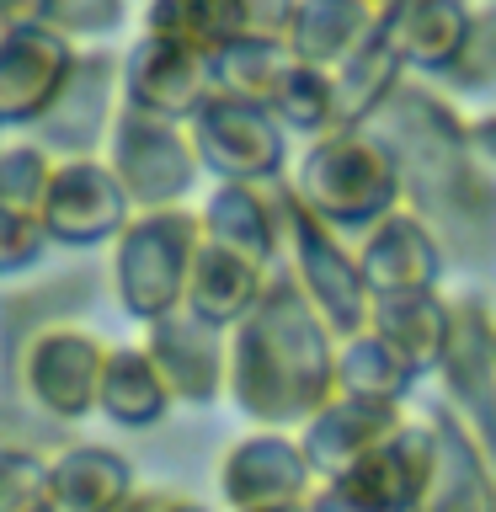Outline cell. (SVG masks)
<instances>
[{
  "mask_svg": "<svg viewBox=\"0 0 496 512\" xmlns=\"http://www.w3.org/2000/svg\"><path fill=\"white\" fill-rule=\"evenodd\" d=\"M363 128L390 144L411 214L438 235L443 256L459 267H486L496 256V171L480 166L470 123H459L432 86L400 80V91Z\"/></svg>",
  "mask_w": 496,
  "mask_h": 512,
  "instance_id": "obj_1",
  "label": "cell"
},
{
  "mask_svg": "<svg viewBox=\"0 0 496 512\" xmlns=\"http://www.w3.org/2000/svg\"><path fill=\"white\" fill-rule=\"evenodd\" d=\"M336 331L304 299L294 272H272L267 294L230 336V395L262 427L310 422L336 395Z\"/></svg>",
  "mask_w": 496,
  "mask_h": 512,
  "instance_id": "obj_2",
  "label": "cell"
},
{
  "mask_svg": "<svg viewBox=\"0 0 496 512\" xmlns=\"http://www.w3.org/2000/svg\"><path fill=\"white\" fill-rule=\"evenodd\" d=\"M288 187L347 246L390 214H400V198H406L390 144L374 128H336V134L315 139L310 155L299 160V171L288 176Z\"/></svg>",
  "mask_w": 496,
  "mask_h": 512,
  "instance_id": "obj_3",
  "label": "cell"
},
{
  "mask_svg": "<svg viewBox=\"0 0 496 512\" xmlns=\"http://www.w3.org/2000/svg\"><path fill=\"white\" fill-rule=\"evenodd\" d=\"M203 246V219L192 208L134 214L112 246V294L134 320H160L187 304V278Z\"/></svg>",
  "mask_w": 496,
  "mask_h": 512,
  "instance_id": "obj_4",
  "label": "cell"
},
{
  "mask_svg": "<svg viewBox=\"0 0 496 512\" xmlns=\"http://www.w3.org/2000/svg\"><path fill=\"white\" fill-rule=\"evenodd\" d=\"M283 256H288L294 283L304 288V299H310L320 310V320L336 331V342L368 331V320H374V294H368V283H363L358 251H352L342 235H331L326 224L294 198L288 176H283Z\"/></svg>",
  "mask_w": 496,
  "mask_h": 512,
  "instance_id": "obj_5",
  "label": "cell"
},
{
  "mask_svg": "<svg viewBox=\"0 0 496 512\" xmlns=\"http://www.w3.org/2000/svg\"><path fill=\"white\" fill-rule=\"evenodd\" d=\"M107 166L118 176V187L128 192L134 214L150 208H182V198L198 187V144H192L187 123H166L150 112L123 107L107 139Z\"/></svg>",
  "mask_w": 496,
  "mask_h": 512,
  "instance_id": "obj_6",
  "label": "cell"
},
{
  "mask_svg": "<svg viewBox=\"0 0 496 512\" xmlns=\"http://www.w3.org/2000/svg\"><path fill=\"white\" fill-rule=\"evenodd\" d=\"M107 358H112V347L102 336L80 331L70 320L32 331L27 342H16V384H22V400H32L54 422H75V416L102 406Z\"/></svg>",
  "mask_w": 496,
  "mask_h": 512,
  "instance_id": "obj_7",
  "label": "cell"
},
{
  "mask_svg": "<svg viewBox=\"0 0 496 512\" xmlns=\"http://www.w3.org/2000/svg\"><path fill=\"white\" fill-rule=\"evenodd\" d=\"M192 144H198L203 171H214L219 182H246V187H267L283 182V123L262 107L230 102V96H208L198 107V118L187 123Z\"/></svg>",
  "mask_w": 496,
  "mask_h": 512,
  "instance_id": "obj_8",
  "label": "cell"
},
{
  "mask_svg": "<svg viewBox=\"0 0 496 512\" xmlns=\"http://www.w3.org/2000/svg\"><path fill=\"white\" fill-rule=\"evenodd\" d=\"M123 96V59L102 54V48H86L75 59L64 91L54 96V107L43 112L38 123V144L59 160H96V150L112 139V123H118L123 107H112Z\"/></svg>",
  "mask_w": 496,
  "mask_h": 512,
  "instance_id": "obj_9",
  "label": "cell"
},
{
  "mask_svg": "<svg viewBox=\"0 0 496 512\" xmlns=\"http://www.w3.org/2000/svg\"><path fill=\"white\" fill-rule=\"evenodd\" d=\"M128 219H134V203H128L107 160H59L43 203V230L54 246H102V240H118L128 230Z\"/></svg>",
  "mask_w": 496,
  "mask_h": 512,
  "instance_id": "obj_10",
  "label": "cell"
},
{
  "mask_svg": "<svg viewBox=\"0 0 496 512\" xmlns=\"http://www.w3.org/2000/svg\"><path fill=\"white\" fill-rule=\"evenodd\" d=\"M432 464H438V438L432 427H400L390 432L379 448L352 464L342 480H331V496H342L347 507L358 512H416L422 502L427 480H432Z\"/></svg>",
  "mask_w": 496,
  "mask_h": 512,
  "instance_id": "obj_11",
  "label": "cell"
},
{
  "mask_svg": "<svg viewBox=\"0 0 496 512\" xmlns=\"http://www.w3.org/2000/svg\"><path fill=\"white\" fill-rule=\"evenodd\" d=\"M214 96V64L176 43L144 38L123 54V107L150 112L166 123H192L198 107Z\"/></svg>",
  "mask_w": 496,
  "mask_h": 512,
  "instance_id": "obj_12",
  "label": "cell"
},
{
  "mask_svg": "<svg viewBox=\"0 0 496 512\" xmlns=\"http://www.w3.org/2000/svg\"><path fill=\"white\" fill-rule=\"evenodd\" d=\"M224 502L235 512H272V507H304L315 496V470L304 448L283 432H256L235 443L219 470Z\"/></svg>",
  "mask_w": 496,
  "mask_h": 512,
  "instance_id": "obj_13",
  "label": "cell"
},
{
  "mask_svg": "<svg viewBox=\"0 0 496 512\" xmlns=\"http://www.w3.org/2000/svg\"><path fill=\"white\" fill-rule=\"evenodd\" d=\"M80 59L75 38H64L59 27H22L0 43V128L11 123H38L54 96L64 91Z\"/></svg>",
  "mask_w": 496,
  "mask_h": 512,
  "instance_id": "obj_14",
  "label": "cell"
},
{
  "mask_svg": "<svg viewBox=\"0 0 496 512\" xmlns=\"http://www.w3.org/2000/svg\"><path fill=\"white\" fill-rule=\"evenodd\" d=\"M411 416L400 400H368V395H331L326 406H320L310 422H304V459H310V470L320 486H331V480H342L352 464H358L368 448H379L390 432H400Z\"/></svg>",
  "mask_w": 496,
  "mask_h": 512,
  "instance_id": "obj_15",
  "label": "cell"
},
{
  "mask_svg": "<svg viewBox=\"0 0 496 512\" xmlns=\"http://www.w3.org/2000/svg\"><path fill=\"white\" fill-rule=\"evenodd\" d=\"M144 352L160 368L171 400H192V406H208L224 384H230V342L219 336V326H208L192 310H171L150 320V336H144Z\"/></svg>",
  "mask_w": 496,
  "mask_h": 512,
  "instance_id": "obj_16",
  "label": "cell"
},
{
  "mask_svg": "<svg viewBox=\"0 0 496 512\" xmlns=\"http://www.w3.org/2000/svg\"><path fill=\"white\" fill-rule=\"evenodd\" d=\"M358 267H363V283L374 299H395V294H438V278H443V246L438 235L427 230L416 214H390L384 224H374L358 246Z\"/></svg>",
  "mask_w": 496,
  "mask_h": 512,
  "instance_id": "obj_17",
  "label": "cell"
},
{
  "mask_svg": "<svg viewBox=\"0 0 496 512\" xmlns=\"http://www.w3.org/2000/svg\"><path fill=\"white\" fill-rule=\"evenodd\" d=\"M198 219H203L208 246L235 251L256 267H278V256H283V182H267V187L219 182Z\"/></svg>",
  "mask_w": 496,
  "mask_h": 512,
  "instance_id": "obj_18",
  "label": "cell"
},
{
  "mask_svg": "<svg viewBox=\"0 0 496 512\" xmlns=\"http://www.w3.org/2000/svg\"><path fill=\"white\" fill-rule=\"evenodd\" d=\"M470 22H475L470 0H395L379 16V32L395 43L406 70L443 80V70L459 59L464 38H470Z\"/></svg>",
  "mask_w": 496,
  "mask_h": 512,
  "instance_id": "obj_19",
  "label": "cell"
},
{
  "mask_svg": "<svg viewBox=\"0 0 496 512\" xmlns=\"http://www.w3.org/2000/svg\"><path fill=\"white\" fill-rule=\"evenodd\" d=\"M432 438H438V464L416 512H496V475L454 411H432Z\"/></svg>",
  "mask_w": 496,
  "mask_h": 512,
  "instance_id": "obj_20",
  "label": "cell"
},
{
  "mask_svg": "<svg viewBox=\"0 0 496 512\" xmlns=\"http://www.w3.org/2000/svg\"><path fill=\"white\" fill-rule=\"evenodd\" d=\"M134 496V464L102 443H75L48 459V502L59 512H123Z\"/></svg>",
  "mask_w": 496,
  "mask_h": 512,
  "instance_id": "obj_21",
  "label": "cell"
},
{
  "mask_svg": "<svg viewBox=\"0 0 496 512\" xmlns=\"http://www.w3.org/2000/svg\"><path fill=\"white\" fill-rule=\"evenodd\" d=\"M374 32L379 11H368L363 0H299L283 48L294 54V64H315V70L336 75L352 54H363Z\"/></svg>",
  "mask_w": 496,
  "mask_h": 512,
  "instance_id": "obj_22",
  "label": "cell"
},
{
  "mask_svg": "<svg viewBox=\"0 0 496 512\" xmlns=\"http://www.w3.org/2000/svg\"><path fill=\"white\" fill-rule=\"evenodd\" d=\"M368 331L395 352L411 374H432L448 358L454 342V304H443L438 294H395V299H374V320Z\"/></svg>",
  "mask_w": 496,
  "mask_h": 512,
  "instance_id": "obj_23",
  "label": "cell"
},
{
  "mask_svg": "<svg viewBox=\"0 0 496 512\" xmlns=\"http://www.w3.org/2000/svg\"><path fill=\"white\" fill-rule=\"evenodd\" d=\"M272 272L278 267H256L246 262V256H235V251H219V246H198V262H192V278H187V304L182 310H192L198 320H208V326H240L251 310H256V299L267 294V283H272Z\"/></svg>",
  "mask_w": 496,
  "mask_h": 512,
  "instance_id": "obj_24",
  "label": "cell"
},
{
  "mask_svg": "<svg viewBox=\"0 0 496 512\" xmlns=\"http://www.w3.org/2000/svg\"><path fill=\"white\" fill-rule=\"evenodd\" d=\"M144 32L160 43H176L198 59H219L230 43H240L235 0H150L144 6Z\"/></svg>",
  "mask_w": 496,
  "mask_h": 512,
  "instance_id": "obj_25",
  "label": "cell"
},
{
  "mask_svg": "<svg viewBox=\"0 0 496 512\" xmlns=\"http://www.w3.org/2000/svg\"><path fill=\"white\" fill-rule=\"evenodd\" d=\"M171 406V390L160 379V368L150 363L144 347H112L107 374H102V406L118 427H155Z\"/></svg>",
  "mask_w": 496,
  "mask_h": 512,
  "instance_id": "obj_26",
  "label": "cell"
},
{
  "mask_svg": "<svg viewBox=\"0 0 496 512\" xmlns=\"http://www.w3.org/2000/svg\"><path fill=\"white\" fill-rule=\"evenodd\" d=\"M208 64H214V96H230V102L272 112V102L283 91V75L294 70V54L283 43H267V38H240Z\"/></svg>",
  "mask_w": 496,
  "mask_h": 512,
  "instance_id": "obj_27",
  "label": "cell"
},
{
  "mask_svg": "<svg viewBox=\"0 0 496 512\" xmlns=\"http://www.w3.org/2000/svg\"><path fill=\"white\" fill-rule=\"evenodd\" d=\"M416 374L406 363L395 358L390 347L379 342L374 331L363 336H347L342 347H336V395H368V400H400L406 395V384Z\"/></svg>",
  "mask_w": 496,
  "mask_h": 512,
  "instance_id": "obj_28",
  "label": "cell"
},
{
  "mask_svg": "<svg viewBox=\"0 0 496 512\" xmlns=\"http://www.w3.org/2000/svg\"><path fill=\"white\" fill-rule=\"evenodd\" d=\"M272 118L283 123V134H315V139L336 134V75L315 70V64H294L283 75Z\"/></svg>",
  "mask_w": 496,
  "mask_h": 512,
  "instance_id": "obj_29",
  "label": "cell"
},
{
  "mask_svg": "<svg viewBox=\"0 0 496 512\" xmlns=\"http://www.w3.org/2000/svg\"><path fill=\"white\" fill-rule=\"evenodd\" d=\"M54 171H59V160L48 155L38 139L0 144V208L43 219V203H48V187H54Z\"/></svg>",
  "mask_w": 496,
  "mask_h": 512,
  "instance_id": "obj_30",
  "label": "cell"
},
{
  "mask_svg": "<svg viewBox=\"0 0 496 512\" xmlns=\"http://www.w3.org/2000/svg\"><path fill=\"white\" fill-rule=\"evenodd\" d=\"M443 80L454 91H491L496 86V0L486 11H475L470 38H464L459 59L443 70Z\"/></svg>",
  "mask_w": 496,
  "mask_h": 512,
  "instance_id": "obj_31",
  "label": "cell"
},
{
  "mask_svg": "<svg viewBox=\"0 0 496 512\" xmlns=\"http://www.w3.org/2000/svg\"><path fill=\"white\" fill-rule=\"evenodd\" d=\"M48 496V459L27 443H0V512H27Z\"/></svg>",
  "mask_w": 496,
  "mask_h": 512,
  "instance_id": "obj_32",
  "label": "cell"
},
{
  "mask_svg": "<svg viewBox=\"0 0 496 512\" xmlns=\"http://www.w3.org/2000/svg\"><path fill=\"white\" fill-rule=\"evenodd\" d=\"M48 246H54V240H48L43 219L0 208V278H6V272H27V267H38Z\"/></svg>",
  "mask_w": 496,
  "mask_h": 512,
  "instance_id": "obj_33",
  "label": "cell"
},
{
  "mask_svg": "<svg viewBox=\"0 0 496 512\" xmlns=\"http://www.w3.org/2000/svg\"><path fill=\"white\" fill-rule=\"evenodd\" d=\"M123 0H54V16H48V27H59L64 38H107L112 27L123 22Z\"/></svg>",
  "mask_w": 496,
  "mask_h": 512,
  "instance_id": "obj_34",
  "label": "cell"
},
{
  "mask_svg": "<svg viewBox=\"0 0 496 512\" xmlns=\"http://www.w3.org/2000/svg\"><path fill=\"white\" fill-rule=\"evenodd\" d=\"M294 11H299V0H235L240 32H246V38H267V43H283L288 38Z\"/></svg>",
  "mask_w": 496,
  "mask_h": 512,
  "instance_id": "obj_35",
  "label": "cell"
},
{
  "mask_svg": "<svg viewBox=\"0 0 496 512\" xmlns=\"http://www.w3.org/2000/svg\"><path fill=\"white\" fill-rule=\"evenodd\" d=\"M48 16H54V0H0V22H6L11 32L48 27Z\"/></svg>",
  "mask_w": 496,
  "mask_h": 512,
  "instance_id": "obj_36",
  "label": "cell"
},
{
  "mask_svg": "<svg viewBox=\"0 0 496 512\" xmlns=\"http://www.w3.org/2000/svg\"><path fill=\"white\" fill-rule=\"evenodd\" d=\"M470 144H475L480 166L496 171V112H486V118H475V123H470Z\"/></svg>",
  "mask_w": 496,
  "mask_h": 512,
  "instance_id": "obj_37",
  "label": "cell"
},
{
  "mask_svg": "<svg viewBox=\"0 0 496 512\" xmlns=\"http://www.w3.org/2000/svg\"><path fill=\"white\" fill-rule=\"evenodd\" d=\"M144 512H208V507H198L192 496H176V491H144Z\"/></svg>",
  "mask_w": 496,
  "mask_h": 512,
  "instance_id": "obj_38",
  "label": "cell"
},
{
  "mask_svg": "<svg viewBox=\"0 0 496 512\" xmlns=\"http://www.w3.org/2000/svg\"><path fill=\"white\" fill-rule=\"evenodd\" d=\"M310 512H358V507H347L342 496H331L326 486H320V491H315V502H310Z\"/></svg>",
  "mask_w": 496,
  "mask_h": 512,
  "instance_id": "obj_39",
  "label": "cell"
},
{
  "mask_svg": "<svg viewBox=\"0 0 496 512\" xmlns=\"http://www.w3.org/2000/svg\"><path fill=\"white\" fill-rule=\"evenodd\" d=\"M363 6H368V11H379V16H384V11H390V6H395V0H363Z\"/></svg>",
  "mask_w": 496,
  "mask_h": 512,
  "instance_id": "obj_40",
  "label": "cell"
},
{
  "mask_svg": "<svg viewBox=\"0 0 496 512\" xmlns=\"http://www.w3.org/2000/svg\"><path fill=\"white\" fill-rule=\"evenodd\" d=\"M123 512H144V491H139V496H134V502H128Z\"/></svg>",
  "mask_w": 496,
  "mask_h": 512,
  "instance_id": "obj_41",
  "label": "cell"
},
{
  "mask_svg": "<svg viewBox=\"0 0 496 512\" xmlns=\"http://www.w3.org/2000/svg\"><path fill=\"white\" fill-rule=\"evenodd\" d=\"M27 512H59V507H54V502H48V496H43V502H38V507H27Z\"/></svg>",
  "mask_w": 496,
  "mask_h": 512,
  "instance_id": "obj_42",
  "label": "cell"
},
{
  "mask_svg": "<svg viewBox=\"0 0 496 512\" xmlns=\"http://www.w3.org/2000/svg\"><path fill=\"white\" fill-rule=\"evenodd\" d=\"M310 502H315V496H310ZM310 502H304V507H272V512H310Z\"/></svg>",
  "mask_w": 496,
  "mask_h": 512,
  "instance_id": "obj_43",
  "label": "cell"
},
{
  "mask_svg": "<svg viewBox=\"0 0 496 512\" xmlns=\"http://www.w3.org/2000/svg\"><path fill=\"white\" fill-rule=\"evenodd\" d=\"M6 38H11V27H6V22H0V43H6Z\"/></svg>",
  "mask_w": 496,
  "mask_h": 512,
  "instance_id": "obj_44",
  "label": "cell"
}]
</instances>
